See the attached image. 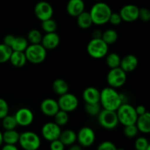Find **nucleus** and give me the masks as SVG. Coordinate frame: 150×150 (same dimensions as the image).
Instances as JSON below:
<instances>
[{"instance_id": "obj_1", "label": "nucleus", "mask_w": 150, "mask_h": 150, "mask_svg": "<svg viewBox=\"0 0 150 150\" xmlns=\"http://www.w3.org/2000/svg\"><path fill=\"white\" fill-rule=\"evenodd\" d=\"M100 103L104 109L116 111L122 103V98L114 88L109 86L100 92Z\"/></svg>"}, {"instance_id": "obj_2", "label": "nucleus", "mask_w": 150, "mask_h": 150, "mask_svg": "<svg viewBox=\"0 0 150 150\" xmlns=\"http://www.w3.org/2000/svg\"><path fill=\"white\" fill-rule=\"evenodd\" d=\"M111 13L112 11L110 6L102 1H98L95 3L89 11L92 23L99 26L108 23Z\"/></svg>"}, {"instance_id": "obj_3", "label": "nucleus", "mask_w": 150, "mask_h": 150, "mask_svg": "<svg viewBox=\"0 0 150 150\" xmlns=\"http://www.w3.org/2000/svg\"><path fill=\"white\" fill-rule=\"evenodd\" d=\"M116 112L118 117L119 122L124 126L136 124L139 117L136 114L134 107L127 103H122Z\"/></svg>"}, {"instance_id": "obj_4", "label": "nucleus", "mask_w": 150, "mask_h": 150, "mask_svg": "<svg viewBox=\"0 0 150 150\" xmlns=\"http://www.w3.org/2000/svg\"><path fill=\"white\" fill-rule=\"evenodd\" d=\"M26 59L32 64H40L46 58V49L39 44H31L24 51Z\"/></svg>"}, {"instance_id": "obj_5", "label": "nucleus", "mask_w": 150, "mask_h": 150, "mask_svg": "<svg viewBox=\"0 0 150 150\" xmlns=\"http://www.w3.org/2000/svg\"><path fill=\"white\" fill-rule=\"evenodd\" d=\"M86 50L92 58L102 59L108 54V45L101 38H92L88 43Z\"/></svg>"}, {"instance_id": "obj_6", "label": "nucleus", "mask_w": 150, "mask_h": 150, "mask_svg": "<svg viewBox=\"0 0 150 150\" xmlns=\"http://www.w3.org/2000/svg\"><path fill=\"white\" fill-rule=\"evenodd\" d=\"M18 143L24 150H38L40 146V139L37 133L26 131L21 133Z\"/></svg>"}, {"instance_id": "obj_7", "label": "nucleus", "mask_w": 150, "mask_h": 150, "mask_svg": "<svg viewBox=\"0 0 150 150\" xmlns=\"http://www.w3.org/2000/svg\"><path fill=\"white\" fill-rule=\"evenodd\" d=\"M98 120L100 125L107 130H112L119 124L118 117L115 111L103 109L98 114Z\"/></svg>"}, {"instance_id": "obj_8", "label": "nucleus", "mask_w": 150, "mask_h": 150, "mask_svg": "<svg viewBox=\"0 0 150 150\" xmlns=\"http://www.w3.org/2000/svg\"><path fill=\"white\" fill-rule=\"evenodd\" d=\"M107 83L111 87L119 88L122 86L127 81L126 73L120 67L112 68L109 70L106 77Z\"/></svg>"}, {"instance_id": "obj_9", "label": "nucleus", "mask_w": 150, "mask_h": 150, "mask_svg": "<svg viewBox=\"0 0 150 150\" xmlns=\"http://www.w3.org/2000/svg\"><path fill=\"white\" fill-rule=\"evenodd\" d=\"M57 102L59 109L67 113L75 111L79 105V100L77 97L69 92L60 95Z\"/></svg>"}, {"instance_id": "obj_10", "label": "nucleus", "mask_w": 150, "mask_h": 150, "mask_svg": "<svg viewBox=\"0 0 150 150\" xmlns=\"http://www.w3.org/2000/svg\"><path fill=\"white\" fill-rule=\"evenodd\" d=\"M34 12L37 18L41 21L51 18L54 14L52 6L45 1H40L37 3L35 6Z\"/></svg>"}, {"instance_id": "obj_11", "label": "nucleus", "mask_w": 150, "mask_h": 150, "mask_svg": "<svg viewBox=\"0 0 150 150\" xmlns=\"http://www.w3.org/2000/svg\"><path fill=\"white\" fill-rule=\"evenodd\" d=\"M77 141L80 146L83 147H89L92 146L95 140V133L94 130L89 127H83L79 130L76 134Z\"/></svg>"}, {"instance_id": "obj_12", "label": "nucleus", "mask_w": 150, "mask_h": 150, "mask_svg": "<svg viewBox=\"0 0 150 150\" xmlns=\"http://www.w3.org/2000/svg\"><path fill=\"white\" fill-rule=\"evenodd\" d=\"M62 130L60 128V126L56 124L55 122H47L42 126L41 133L42 136L45 140L48 142H52V141L58 139L59 138L60 133Z\"/></svg>"}, {"instance_id": "obj_13", "label": "nucleus", "mask_w": 150, "mask_h": 150, "mask_svg": "<svg viewBox=\"0 0 150 150\" xmlns=\"http://www.w3.org/2000/svg\"><path fill=\"white\" fill-rule=\"evenodd\" d=\"M18 125L26 127L30 125L34 120V114L29 108H21L14 115Z\"/></svg>"}, {"instance_id": "obj_14", "label": "nucleus", "mask_w": 150, "mask_h": 150, "mask_svg": "<svg viewBox=\"0 0 150 150\" xmlns=\"http://www.w3.org/2000/svg\"><path fill=\"white\" fill-rule=\"evenodd\" d=\"M139 8L135 4H126L120 11L122 20L126 22H133L139 18Z\"/></svg>"}, {"instance_id": "obj_15", "label": "nucleus", "mask_w": 150, "mask_h": 150, "mask_svg": "<svg viewBox=\"0 0 150 150\" xmlns=\"http://www.w3.org/2000/svg\"><path fill=\"white\" fill-rule=\"evenodd\" d=\"M40 110L45 116L54 117L59 110L58 102L52 98H46L41 103Z\"/></svg>"}, {"instance_id": "obj_16", "label": "nucleus", "mask_w": 150, "mask_h": 150, "mask_svg": "<svg viewBox=\"0 0 150 150\" xmlns=\"http://www.w3.org/2000/svg\"><path fill=\"white\" fill-rule=\"evenodd\" d=\"M59 36L56 33V32H54L45 33L42 36L40 44L46 50H51L57 48L59 44Z\"/></svg>"}, {"instance_id": "obj_17", "label": "nucleus", "mask_w": 150, "mask_h": 150, "mask_svg": "<svg viewBox=\"0 0 150 150\" xmlns=\"http://www.w3.org/2000/svg\"><path fill=\"white\" fill-rule=\"evenodd\" d=\"M139 64V60L136 56L128 54L121 59L120 67L126 73L133 71Z\"/></svg>"}, {"instance_id": "obj_18", "label": "nucleus", "mask_w": 150, "mask_h": 150, "mask_svg": "<svg viewBox=\"0 0 150 150\" xmlns=\"http://www.w3.org/2000/svg\"><path fill=\"white\" fill-rule=\"evenodd\" d=\"M85 4L83 0H69L66 6V10L70 16L77 17L84 11Z\"/></svg>"}, {"instance_id": "obj_19", "label": "nucleus", "mask_w": 150, "mask_h": 150, "mask_svg": "<svg viewBox=\"0 0 150 150\" xmlns=\"http://www.w3.org/2000/svg\"><path fill=\"white\" fill-rule=\"evenodd\" d=\"M100 92L94 86H89L83 92V99L86 103H100Z\"/></svg>"}, {"instance_id": "obj_20", "label": "nucleus", "mask_w": 150, "mask_h": 150, "mask_svg": "<svg viewBox=\"0 0 150 150\" xmlns=\"http://www.w3.org/2000/svg\"><path fill=\"white\" fill-rule=\"evenodd\" d=\"M139 131L143 133H149L150 132V114L146 111L145 114L138 117L135 124Z\"/></svg>"}, {"instance_id": "obj_21", "label": "nucleus", "mask_w": 150, "mask_h": 150, "mask_svg": "<svg viewBox=\"0 0 150 150\" xmlns=\"http://www.w3.org/2000/svg\"><path fill=\"white\" fill-rule=\"evenodd\" d=\"M9 61L16 67H21L26 63V57L24 51H13L12 52Z\"/></svg>"}, {"instance_id": "obj_22", "label": "nucleus", "mask_w": 150, "mask_h": 150, "mask_svg": "<svg viewBox=\"0 0 150 150\" xmlns=\"http://www.w3.org/2000/svg\"><path fill=\"white\" fill-rule=\"evenodd\" d=\"M59 139L64 146H70L77 141V136L73 130H65L61 132Z\"/></svg>"}, {"instance_id": "obj_23", "label": "nucleus", "mask_w": 150, "mask_h": 150, "mask_svg": "<svg viewBox=\"0 0 150 150\" xmlns=\"http://www.w3.org/2000/svg\"><path fill=\"white\" fill-rule=\"evenodd\" d=\"M20 133H18L16 130H7L2 133L3 143L5 144L16 145L18 143Z\"/></svg>"}, {"instance_id": "obj_24", "label": "nucleus", "mask_w": 150, "mask_h": 150, "mask_svg": "<svg viewBox=\"0 0 150 150\" xmlns=\"http://www.w3.org/2000/svg\"><path fill=\"white\" fill-rule=\"evenodd\" d=\"M76 18H77L78 26L83 29H89L93 24L92 18H91L90 14H89V12H82Z\"/></svg>"}, {"instance_id": "obj_25", "label": "nucleus", "mask_w": 150, "mask_h": 150, "mask_svg": "<svg viewBox=\"0 0 150 150\" xmlns=\"http://www.w3.org/2000/svg\"><path fill=\"white\" fill-rule=\"evenodd\" d=\"M52 89L57 95H62L68 92L69 86L66 81L62 79H57L52 83Z\"/></svg>"}, {"instance_id": "obj_26", "label": "nucleus", "mask_w": 150, "mask_h": 150, "mask_svg": "<svg viewBox=\"0 0 150 150\" xmlns=\"http://www.w3.org/2000/svg\"><path fill=\"white\" fill-rule=\"evenodd\" d=\"M28 45V40L26 38L18 36L15 37L10 48L13 51H24Z\"/></svg>"}, {"instance_id": "obj_27", "label": "nucleus", "mask_w": 150, "mask_h": 150, "mask_svg": "<svg viewBox=\"0 0 150 150\" xmlns=\"http://www.w3.org/2000/svg\"><path fill=\"white\" fill-rule=\"evenodd\" d=\"M101 39L107 45H111V44L117 42V39H118V34H117V31H115L114 29H107L102 33Z\"/></svg>"}, {"instance_id": "obj_28", "label": "nucleus", "mask_w": 150, "mask_h": 150, "mask_svg": "<svg viewBox=\"0 0 150 150\" xmlns=\"http://www.w3.org/2000/svg\"><path fill=\"white\" fill-rule=\"evenodd\" d=\"M120 61H121V58L116 53H110V54H106L105 62L108 67H109L111 69L120 67Z\"/></svg>"}, {"instance_id": "obj_29", "label": "nucleus", "mask_w": 150, "mask_h": 150, "mask_svg": "<svg viewBox=\"0 0 150 150\" xmlns=\"http://www.w3.org/2000/svg\"><path fill=\"white\" fill-rule=\"evenodd\" d=\"M1 120H2L1 125H2V127H4L5 130H14L18 126L17 122H16L14 115L7 114L4 118L1 119Z\"/></svg>"}, {"instance_id": "obj_30", "label": "nucleus", "mask_w": 150, "mask_h": 150, "mask_svg": "<svg viewBox=\"0 0 150 150\" xmlns=\"http://www.w3.org/2000/svg\"><path fill=\"white\" fill-rule=\"evenodd\" d=\"M13 50L5 44H0V64L5 63L9 61Z\"/></svg>"}, {"instance_id": "obj_31", "label": "nucleus", "mask_w": 150, "mask_h": 150, "mask_svg": "<svg viewBox=\"0 0 150 150\" xmlns=\"http://www.w3.org/2000/svg\"><path fill=\"white\" fill-rule=\"evenodd\" d=\"M54 122L59 126H64L68 122L69 116L68 113L62 110H59L58 112L54 116Z\"/></svg>"}, {"instance_id": "obj_32", "label": "nucleus", "mask_w": 150, "mask_h": 150, "mask_svg": "<svg viewBox=\"0 0 150 150\" xmlns=\"http://www.w3.org/2000/svg\"><path fill=\"white\" fill-rule=\"evenodd\" d=\"M41 27L45 33L54 32L57 29V22L54 19H52V18L42 21H41Z\"/></svg>"}, {"instance_id": "obj_33", "label": "nucleus", "mask_w": 150, "mask_h": 150, "mask_svg": "<svg viewBox=\"0 0 150 150\" xmlns=\"http://www.w3.org/2000/svg\"><path fill=\"white\" fill-rule=\"evenodd\" d=\"M42 35L41 32L38 29H33L30 30L27 35L28 42H31V44H39L42 40Z\"/></svg>"}, {"instance_id": "obj_34", "label": "nucleus", "mask_w": 150, "mask_h": 150, "mask_svg": "<svg viewBox=\"0 0 150 150\" xmlns=\"http://www.w3.org/2000/svg\"><path fill=\"white\" fill-rule=\"evenodd\" d=\"M84 109L86 112L90 116H98L101 110V106L100 103H85Z\"/></svg>"}, {"instance_id": "obj_35", "label": "nucleus", "mask_w": 150, "mask_h": 150, "mask_svg": "<svg viewBox=\"0 0 150 150\" xmlns=\"http://www.w3.org/2000/svg\"><path fill=\"white\" fill-rule=\"evenodd\" d=\"M138 130L136 125H130L125 126L124 128V134L126 137L127 138H134L135 136H137Z\"/></svg>"}, {"instance_id": "obj_36", "label": "nucleus", "mask_w": 150, "mask_h": 150, "mask_svg": "<svg viewBox=\"0 0 150 150\" xmlns=\"http://www.w3.org/2000/svg\"><path fill=\"white\" fill-rule=\"evenodd\" d=\"M149 146V142L144 137H139L135 142L136 150H146Z\"/></svg>"}, {"instance_id": "obj_37", "label": "nucleus", "mask_w": 150, "mask_h": 150, "mask_svg": "<svg viewBox=\"0 0 150 150\" xmlns=\"http://www.w3.org/2000/svg\"><path fill=\"white\" fill-rule=\"evenodd\" d=\"M9 105L5 100L0 98V120L4 118L8 114Z\"/></svg>"}, {"instance_id": "obj_38", "label": "nucleus", "mask_w": 150, "mask_h": 150, "mask_svg": "<svg viewBox=\"0 0 150 150\" xmlns=\"http://www.w3.org/2000/svg\"><path fill=\"white\" fill-rule=\"evenodd\" d=\"M139 18H140L142 21L148 22L150 20V11L149 9L146 7L139 8Z\"/></svg>"}, {"instance_id": "obj_39", "label": "nucleus", "mask_w": 150, "mask_h": 150, "mask_svg": "<svg viewBox=\"0 0 150 150\" xmlns=\"http://www.w3.org/2000/svg\"><path fill=\"white\" fill-rule=\"evenodd\" d=\"M97 150H117V146L113 142L105 141L100 144Z\"/></svg>"}, {"instance_id": "obj_40", "label": "nucleus", "mask_w": 150, "mask_h": 150, "mask_svg": "<svg viewBox=\"0 0 150 150\" xmlns=\"http://www.w3.org/2000/svg\"><path fill=\"white\" fill-rule=\"evenodd\" d=\"M122 20L120 16V13H111V16H110L109 20L108 22L111 23L112 25H119L122 23Z\"/></svg>"}, {"instance_id": "obj_41", "label": "nucleus", "mask_w": 150, "mask_h": 150, "mask_svg": "<svg viewBox=\"0 0 150 150\" xmlns=\"http://www.w3.org/2000/svg\"><path fill=\"white\" fill-rule=\"evenodd\" d=\"M64 146H65L59 139L52 141L50 144V149L51 150H64Z\"/></svg>"}, {"instance_id": "obj_42", "label": "nucleus", "mask_w": 150, "mask_h": 150, "mask_svg": "<svg viewBox=\"0 0 150 150\" xmlns=\"http://www.w3.org/2000/svg\"><path fill=\"white\" fill-rule=\"evenodd\" d=\"M15 37L16 36H14V35H6V36L4 38V39H3V43L5 44L6 45H7V46H9L10 48V45H11V44H12V42H13V40H14Z\"/></svg>"}, {"instance_id": "obj_43", "label": "nucleus", "mask_w": 150, "mask_h": 150, "mask_svg": "<svg viewBox=\"0 0 150 150\" xmlns=\"http://www.w3.org/2000/svg\"><path fill=\"white\" fill-rule=\"evenodd\" d=\"M135 109H136V114H138V116L142 115V114H145V113L146 112V108H145L144 105H138V106H136V108H135Z\"/></svg>"}, {"instance_id": "obj_44", "label": "nucleus", "mask_w": 150, "mask_h": 150, "mask_svg": "<svg viewBox=\"0 0 150 150\" xmlns=\"http://www.w3.org/2000/svg\"><path fill=\"white\" fill-rule=\"evenodd\" d=\"M1 150H18L16 145L12 144H4L2 146Z\"/></svg>"}, {"instance_id": "obj_45", "label": "nucleus", "mask_w": 150, "mask_h": 150, "mask_svg": "<svg viewBox=\"0 0 150 150\" xmlns=\"http://www.w3.org/2000/svg\"><path fill=\"white\" fill-rule=\"evenodd\" d=\"M102 33L103 32H101L100 30H95L93 32V35H92V37L93 38H101V36H102Z\"/></svg>"}, {"instance_id": "obj_46", "label": "nucleus", "mask_w": 150, "mask_h": 150, "mask_svg": "<svg viewBox=\"0 0 150 150\" xmlns=\"http://www.w3.org/2000/svg\"><path fill=\"white\" fill-rule=\"evenodd\" d=\"M68 150H82V148L81 146H80V145L74 144H73L70 145Z\"/></svg>"}, {"instance_id": "obj_47", "label": "nucleus", "mask_w": 150, "mask_h": 150, "mask_svg": "<svg viewBox=\"0 0 150 150\" xmlns=\"http://www.w3.org/2000/svg\"><path fill=\"white\" fill-rule=\"evenodd\" d=\"M3 144V139H2V133H1V131H0V147H1V146Z\"/></svg>"}, {"instance_id": "obj_48", "label": "nucleus", "mask_w": 150, "mask_h": 150, "mask_svg": "<svg viewBox=\"0 0 150 150\" xmlns=\"http://www.w3.org/2000/svg\"><path fill=\"white\" fill-rule=\"evenodd\" d=\"M117 150H125V149H123V148H117Z\"/></svg>"}, {"instance_id": "obj_49", "label": "nucleus", "mask_w": 150, "mask_h": 150, "mask_svg": "<svg viewBox=\"0 0 150 150\" xmlns=\"http://www.w3.org/2000/svg\"><path fill=\"white\" fill-rule=\"evenodd\" d=\"M95 1H100V0H95Z\"/></svg>"}]
</instances>
